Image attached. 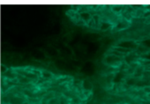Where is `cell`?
<instances>
[{
	"instance_id": "obj_16",
	"label": "cell",
	"mask_w": 150,
	"mask_h": 104,
	"mask_svg": "<svg viewBox=\"0 0 150 104\" xmlns=\"http://www.w3.org/2000/svg\"><path fill=\"white\" fill-rule=\"evenodd\" d=\"M149 15H150V12H148L147 13L144 14V16H145V17H148V16H149Z\"/></svg>"
},
{
	"instance_id": "obj_7",
	"label": "cell",
	"mask_w": 150,
	"mask_h": 104,
	"mask_svg": "<svg viewBox=\"0 0 150 104\" xmlns=\"http://www.w3.org/2000/svg\"><path fill=\"white\" fill-rule=\"evenodd\" d=\"M83 88L85 89V90H90V89L92 88V84L88 81H84Z\"/></svg>"
},
{
	"instance_id": "obj_6",
	"label": "cell",
	"mask_w": 150,
	"mask_h": 104,
	"mask_svg": "<svg viewBox=\"0 0 150 104\" xmlns=\"http://www.w3.org/2000/svg\"><path fill=\"white\" fill-rule=\"evenodd\" d=\"M110 26H111V25H110V23H108V22H101V27H100V28H101V30H103V31H105V30H107V29L110 28Z\"/></svg>"
},
{
	"instance_id": "obj_10",
	"label": "cell",
	"mask_w": 150,
	"mask_h": 104,
	"mask_svg": "<svg viewBox=\"0 0 150 104\" xmlns=\"http://www.w3.org/2000/svg\"><path fill=\"white\" fill-rule=\"evenodd\" d=\"M5 73H7V74H8L6 77L8 78V79H10V80H12V79H14V78H15V76H16L15 74H14V73H12V71H7Z\"/></svg>"
},
{
	"instance_id": "obj_17",
	"label": "cell",
	"mask_w": 150,
	"mask_h": 104,
	"mask_svg": "<svg viewBox=\"0 0 150 104\" xmlns=\"http://www.w3.org/2000/svg\"><path fill=\"white\" fill-rule=\"evenodd\" d=\"M145 58H147V59H149V60H150V54H148V56H145Z\"/></svg>"
},
{
	"instance_id": "obj_11",
	"label": "cell",
	"mask_w": 150,
	"mask_h": 104,
	"mask_svg": "<svg viewBox=\"0 0 150 104\" xmlns=\"http://www.w3.org/2000/svg\"><path fill=\"white\" fill-rule=\"evenodd\" d=\"M7 71H8V69H7L6 67L4 66V64H2V65L0 66V71H1L2 73H5Z\"/></svg>"
},
{
	"instance_id": "obj_14",
	"label": "cell",
	"mask_w": 150,
	"mask_h": 104,
	"mask_svg": "<svg viewBox=\"0 0 150 104\" xmlns=\"http://www.w3.org/2000/svg\"><path fill=\"white\" fill-rule=\"evenodd\" d=\"M127 84L130 85V86L134 85L135 84V80H134V79H129V80H127Z\"/></svg>"
},
{
	"instance_id": "obj_8",
	"label": "cell",
	"mask_w": 150,
	"mask_h": 104,
	"mask_svg": "<svg viewBox=\"0 0 150 104\" xmlns=\"http://www.w3.org/2000/svg\"><path fill=\"white\" fill-rule=\"evenodd\" d=\"M127 26H128V24L125 22H119L117 26V28L118 29V30H120V29H124V28H125V27H127Z\"/></svg>"
},
{
	"instance_id": "obj_1",
	"label": "cell",
	"mask_w": 150,
	"mask_h": 104,
	"mask_svg": "<svg viewBox=\"0 0 150 104\" xmlns=\"http://www.w3.org/2000/svg\"><path fill=\"white\" fill-rule=\"evenodd\" d=\"M119 47L120 48H124V49H135L137 47L136 43L132 42H130V41H125V42L119 43Z\"/></svg>"
},
{
	"instance_id": "obj_3",
	"label": "cell",
	"mask_w": 150,
	"mask_h": 104,
	"mask_svg": "<svg viewBox=\"0 0 150 104\" xmlns=\"http://www.w3.org/2000/svg\"><path fill=\"white\" fill-rule=\"evenodd\" d=\"M119 61H120V58L114 55H110L106 58V62L108 64H114V63L119 62Z\"/></svg>"
},
{
	"instance_id": "obj_5",
	"label": "cell",
	"mask_w": 150,
	"mask_h": 104,
	"mask_svg": "<svg viewBox=\"0 0 150 104\" xmlns=\"http://www.w3.org/2000/svg\"><path fill=\"white\" fill-rule=\"evenodd\" d=\"M41 76H42L43 79H51L52 78V73L50 72V71H42V72H41Z\"/></svg>"
},
{
	"instance_id": "obj_2",
	"label": "cell",
	"mask_w": 150,
	"mask_h": 104,
	"mask_svg": "<svg viewBox=\"0 0 150 104\" xmlns=\"http://www.w3.org/2000/svg\"><path fill=\"white\" fill-rule=\"evenodd\" d=\"M79 18H80V20H82L84 23L86 22H89L91 20V15L89 12H82L79 14Z\"/></svg>"
},
{
	"instance_id": "obj_13",
	"label": "cell",
	"mask_w": 150,
	"mask_h": 104,
	"mask_svg": "<svg viewBox=\"0 0 150 104\" xmlns=\"http://www.w3.org/2000/svg\"><path fill=\"white\" fill-rule=\"evenodd\" d=\"M143 44L145 45L146 47H148V48H150V39H148V40L143 41Z\"/></svg>"
},
{
	"instance_id": "obj_4",
	"label": "cell",
	"mask_w": 150,
	"mask_h": 104,
	"mask_svg": "<svg viewBox=\"0 0 150 104\" xmlns=\"http://www.w3.org/2000/svg\"><path fill=\"white\" fill-rule=\"evenodd\" d=\"M123 78H124V73L123 72H117V74H116V76H115L113 81H114V83H118V82L121 81Z\"/></svg>"
},
{
	"instance_id": "obj_12",
	"label": "cell",
	"mask_w": 150,
	"mask_h": 104,
	"mask_svg": "<svg viewBox=\"0 0 150 104\" xmlns=\"http://www.w3.org/2000/svg\"><path fill=\"white\" fill-rule=\"evenodd\" d=\"M122 10V6L121 5H117V6H114L113 7V11L114 12H119L121 11Z\"/></svg>"
},
{
	"instance_id": "obj_9",
	"label": "cell",
	"mask_w": 150,
	"mask_h": 104,
	"mask_svg": "<svg viewBox=\"0 0 150 104\" xmlns=\"http://www.w3.org/2000/svg\"><path fill=\"white\" fill-rule=\"evenodd\" d=\"M134 59H136V56H135V55H129L125 58V60H126V62H127V63L132 62Z\"/></svg>"
},
{
	"instance_id": "obj_15",
	"label": "cell",
	"mask_w": 150,
	"mask_h": 104,
	"mask_svg": "<svg viewBox=\"0 0 150 104\" xmlns=\"http://www.w3.org/2000/svg\"><path fill=\"white\" fill-rule=\"evenodd\" d=\"M141 73H142V70H139V69H138V70H137V71H136V73H135V76H136V77H139V75H141Z\"/></svg>"
}]
</instances>
